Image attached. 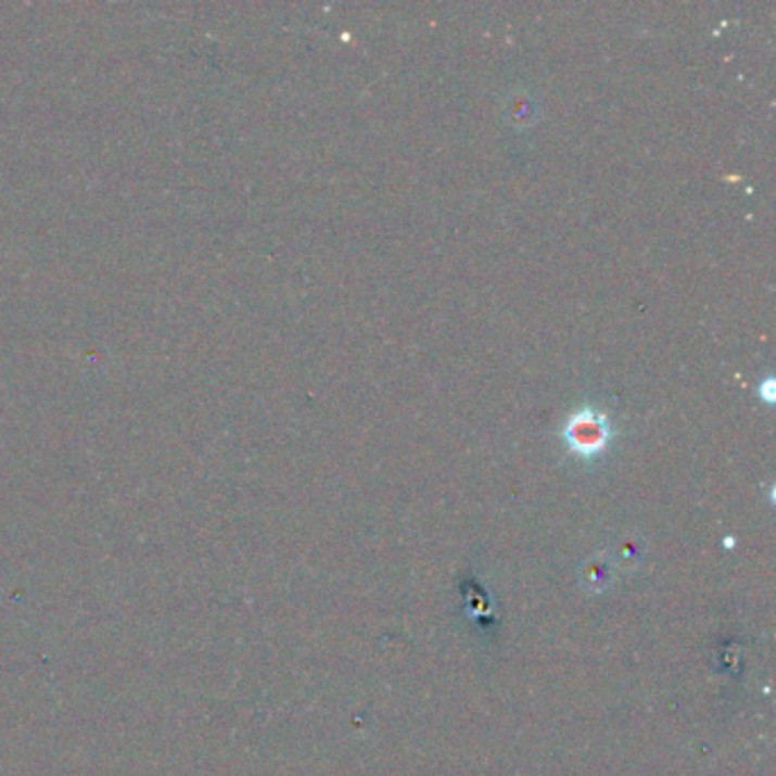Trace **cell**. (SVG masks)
I'll use <instances>...</instances> for the list:
<instances>
[{
	"label": "cell",
	"instance_id": "obj_1",
	"mask_svg": "<svg viewBox=\"0 0 776 776\" xmlns=\"http://www.w3.org/2000/svg\"><path fill=\"white\" fill-rule=\"evenodd\" d=\"M608 440H610L608 419L590 408L576 412L568 421V427H564V442H568L570 449L581 458L599 456L606 449Z\"/></svg>",
	"mask_w": 776,
	"mask_h": 776
}]
</instances>
